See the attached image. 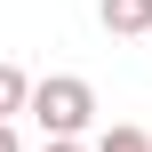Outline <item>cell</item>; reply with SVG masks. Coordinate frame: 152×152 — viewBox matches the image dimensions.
Listing matches in <instances>:
<instances>
[{"instance_id": "3", "label": "cell", "mask_w": 152, "mask_h": 152, "mask_svg": "<svg viewBox=\"0 0 152 152\" xmlns=\"http://www.w3.org/2000/svg\"><path fill=\"white\" fill-rule=\"evenodd\" d=\"M32 104V80L16 72V64H0V128H16V112Z\"/></svg>"}, {"instance_id": "5", "label": "cell", "mask_w": 152, "mask_h": 152, "mask_svg": "<svg viewBox=\"0 0 152 152\" xmlns=\"http://www.w3.org/2000/svg\"><path fill=\"white\" fill-rule=\"evenodd\" d=\"M0 152H24V144H16V128H0Z\"/></svg>"}, {"instance_id": "1", "label": "cell", "mask_w": 152, "mask_h": 152, "mask_svg": "<svg viewBox=\"0 0 152 152\" xmlns=\"http://www.w3.org/2000/svg\"><path fill=\"white\" fill-rule=\"evenodd\" d=\"M24 112L40 120V144H80V128L96 120V88L80 72H48V80H32V104Z\"/></svg>"}, {"instance_id": "4", "label": "cell", "mask_w": 152, "mask_h": 152, "mask_svg": "<svg viewBox=\"0 0 152 152\" xmlns=\"http://www.w3.org/2000/svg\"><path fill=\"white\" fill-rule=\"evenodd\" d=\"M96 152H152V128H136V120H112V128L96 136Z\"/></svg>"}, {"instance_id": "6", "label": "cell", "mask_w": 152, "mask_h": 152, "mask_svg": "<svg viewBox=\"0 0 152 152\" xmlns=\"http://www.w3.org/2000/svg\"><path fill=\"white\" fill-rule=\"evenodd\" d=\"M40 152H80V144H40Z\"/></svg>"}, {"instance_id": "2", "label": "cell", "mask_w": 152, "mask_h": 152, "mask_svg": "<svg viewBox=\"0 0 152 152\" xmlns=\"http://www.w3.org/2000/svg\"><path fill=\"white\" fill-rule=\"evenodd\" d=\"M96 16L120 40H152V0H96Z\"/></svg>"}]
</instances>
